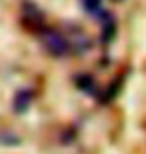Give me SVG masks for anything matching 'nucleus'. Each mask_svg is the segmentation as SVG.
<instances>
[{
  "label": "nucleus",
  "mask_w": 146,
  "mask_h": 154,
  "mask_svg": "<svg viewBox=\"0 0 146 154\" xmlns=\"http://www.w3.org/2000/svg\"><path fill=\"white\" fill-rule=\"evenodd\" d=\"M46 44L50 46V48L56 52V54H64V52H66V42H64L60 36H56V34H52V36H50V40H48Z\"/></svg>",
  "instance_id": "nucleus-1"
}]
</instances>
